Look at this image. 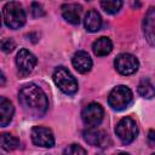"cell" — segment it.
Segmentation results:
<instances>
[{
	"label": "cell",
	"instance_id": "6da1fadb",
	"mask_svg": "<svg viewBox=\"0 0 155 155\" xmlns=\"http://www.w3.org/2000/svg\"><path fill=\"white\" fill-rule=\"evenodd\" d=\"M18 99L23 110L31 116H41L47 111V97L42 88L35 84L23 86L18 93Z\"/></svg>",
	"mask_w": 155,
	"mask_h": 155
},
{
	"label": "cell",
	"instance_id": "7a4b0ae2",
	"mask_svg": "<svg viewBox=\"0 0 155 155\" xmlns=\"http://www.w3.org/2000/svg\"><path fill=\"white\" fill-rule=\"evenodd\" d=\"M25 19V12L19 2L10 1L4 6V21L8 28L18 29L24 25Z\"/></svg>",
	"mask_w": 155,
	"mask_h": 155
},
{
	"label": "cell",
	"instance_id": "3957f363",
	"mask_svg": "<svg viewBox=\"0 0 155 155\" xmlns=\"http://www.w3.org/2000/svg\"><path fill=\"white\" fill-rule=\"evenodd\" d=\"M52 78H53V81L57 85V87L65 94H74L78 92V88H79L78 81L67 68L58 67L53 71Z\"/></svg>",
	"mask_w": 155,
	"mask_h": 155
},
{
	"label": "cell",
	"instance_id": "277c9868",
	"mask_svg": "<svg viewBox=\"0 0 155 155\" xmlns=\"http://www.w3.org/2000/svg\"><path fill=\"white\" fill-rule=\"evenodd\" d=\"M132 99H133L132 91L128 87L120 85L111 90L108 97V103L114 110H124L131 104Z\"/></svg>",
	"mask_w": 155,
	"mask_h": 155
},
{
	"label": "cell",
	"instance_id": "5b68a950",
	"mask_svg": "<svg viewBox=\"0 0 155 155\" xmlns=\"http://www.w3.org/2000/svg\"><path fill=\"white\" fill-rule=\"evenodd\" d=\"M115 133L124 144L132 143L138 134V127L136 121L128 116L121 119L115 127Z\"/></svg>",
	"mask_w": 155,
	"mask_h": 155
},
{
	"label": "cell",
	"instance_id": "8992f818",
	"mask_svg": "<svg viewBox=\"0 0 155 155\" xmlns=\"http://www.w3.org/2000/svg\"><path fill=\"white\" fill-rule=\"evenodd\" d=\"M114 65L116 70L122 75H132L138 70L139 62L136 58V56L131 53H120L115 61Z\"/></svg>",
	"mask_w": 155,
	"mask_h": 155
},
{
	"label": "cell",
	"instance_id": "52a82bcc",
	"mask_svg": "<svg viewBox=\"0 0 155 155\" xmlns=\"http://www.w3.org/2000/svg\"><path fill=\"white\" fill-rule=\"evenodd\" d=\"M103 116L104 110L98 103H90L81 111V119L88 127H96L97 125H99L103 120Z\"/></svg>",
	"mask_w": 155,
	"mask_h": 155
},
{
	"label": "cell",
	"instance_id": "ba28073f",
	"mask_svg": "<svg viewBox=\"0 0 155 155\" xmlns=\"http://www.w3.org/2000/svg\"><path fill=\"white\" fill-rule=\"evenodd\" d=\"M36 62H38L36 57L27 48H21L16 56V64H17L18 71L22 75L30 74L35 68Z\"/></svg>",
	"mask_w": 155,
	"mask_h": 155
},
{
	"label": "cell",
	"instance_id": "9c48e42d",
	"mask_svg": "<svg viewBox=\"0 0 155 155\" xmlns=\"http://www.w3.org/2000/svg\"><path fill=\"white\" fill-rule=\"evenodd\" d=\"M31 140L38 147L52 148L54 145V137L50 128L42 126H35L31 130Z\"/></svg>",
	"mask_w": 155,
	"mask_h": 155
},
{
	"label": "cell",
	"instance_id": "30bf717a",
	"mask_svg": "<svg viewBox=\"0 0 155 155\" xmlns=\"http://www.w3.org/2000/svg\"><path fill=\"white\" fill-rule=\"evenodd\" d=\"M82 136H84V139L88 144L94 145V147L105 148L110 143L108 133L103 130H97L94 127H88L87 130H85L82 132Z\"/></svg>",
	"mask_w": 155,
	"mask_h": 155
},
{
	"label": "cell",
	"instance_id": "8fae6325",
	"mask_svg": "<svg viewBox=\"0 0 155 155\" xmlns=\"http://www.w3.org/2000/svg\"><path fill=\"white\" fill-rule=\"evenodd\" d=\"M71 63H73V67L81 74L88 73L92 68V59H91L90 54L85 51L75 52L71 58Z\"/></svg>",
	"mask_w": 155,
	"mask_h": 155
},
{
	"label": "cell",
	"instance_id": "7c38bea8",
	"mask_svg": "<svg viewBox=\"0 0 155 155\" xmlns=\"http://www.w3.org/2000/svg\"><path fill=\"white\" fill-rule=\"evenodd\" d=\"M62 10V16L63 18L70 23V24H79L80 23V13L82 7L79 4H64L61 7Z\"/></svg>",
	"mask_w": 155,
	"mask_h": 155
},
{
	"label": "cell",
	"instance_id": "4fadbf2b",
	"mask_svg": "<svg viewBox=\"0 0 155 155\" xmlns=\"http://www.w3.org/2000/svg\"><path fill=\"white\" fill-rule=\"evenodd\" d=\"M13 113L15 109L12 103L7 98L0 96V127H5L12 121Z\"/></svg>",
	"mask_w": 155,
	"mask_h": 155
},
{
	"label": "cell",
	"instance_id": "5bb4252c",
	"mask_svg": "<svg viewBox=\"0 0 155 155\" xmlns=\"http://www.w3.org/2000/svg\"><path fill=\"white\" fill-rule=\"evenodd\" d=\"M143 28H144V34H145L148 42L153 46L154 39H155V36H154V28H155V10H154V7H150L149 11L147 12V15L144 17Z\"/></svg>",
	"mask_w": 155,
	"mask_h": 155
},
{
	"label": "cell",
	"instance_id": "9a60e30c",
	"mask_svg": "<svg viewBox=\"0 0 155 155\" xmlns=\"http://www.w3.org/2000/svg\"><path fill=\"white\" fill-rule=\"evenodd\" d=\"M84 23H85L86 30L94 33V31H98L102 27V17L96 10H90L85 16Z\"/></svg>",
	"mask_w": 155,
	"mask_h": 155
},
{
	"label": "cell",
	"instance_id": "2e32d148",
	"mask_svg": "<svg viewBox=\"0 0 155 155\" xmlns=\"http://www.w3.org/2000/svg\"><path fill=\"white\" fill-rule=\"evenodd\" d=\"M92 50H93V52H94L96 56H99V57L107 56V54H109V53L111 52V50H113V42H111V40H110L109 38H107V36H101V38H98V39L93 42Z\"/></svg>",
	"mask_w": 155,
	"mask_h": 155
},
{
	"label": "cell",
	"instance_id": "e0dca14e",
	"mask_svg": "<svg viewBox=\"0 0 155 155\" xmlns=\"http://www.w3.org/2000/svg\"><path fill=\"white\" fill-rule=\"evenodd\" d=\"M19 147V139L11 133H0V148L6 151H12Z\"/></svg>",
	"mask_w": 155,
	"mask_h": 155
},
{
	"label": "cell",
	"instance_id": "ac0fdd59",
	"mask_svg": "<svg viewBox=\"0 0 155 155\" xmlns=\"http://www.w3.org/2000/svg\"><path fill=\"white\" fill-rule=\"evenodd\" d=\"M138 93L147 99H151L154 97V86L149 79H143L138 85Z\"/></svg>",
	"mask_w": 155,
	"mask_h": 155
},
{
	"label": "cell",
	"instance_id": "d6986e66",
	"mask_svg": "<svg viewBox=\"0 0 155 155\" xmlns=\"http://www.w3.org/2000/svg\"><path fill=\"white\" fill-rule=\"evenodd\" d=\"M102 8L108 12V13H116L122 6V1L120 0H107V1H101Z\"/></svg>",
	"mask_w": 155,
	"mask_h": 155
},
{
	"label": "cell",
	"instance_id": "ffe728a7",
	"mask_svg": "<svg viewBox=\"0 0 155 155\" xmlns=\"http://www.w3.org/2000/svg\"><path fill=\"white\" fill-rule=\"evenodd\" d=\"M63 155H87V151L79 144H70L64 149Z\"/></svg>",
	"mask_w": 155,
	"mask_h": 155
},
{
	"label": "cell",
	"instance_id": "44dd1931",
	"mask_svg": "<svg viewBox=\"0 0 155 155\" xmlns=\"http://www.w3.org/2000/svg\"><path fill=\"white\" fill-rule=\"evenodd\" d=\"M15 47H16V44L11 38H5V39H2L0 41V50L6 52V53L12 52Z\"/></svg>",
	"mask_w": 155,
	"mask_h": 155
},
{
	"label": "cell",
	"instance_id": "7402d4cb",
	"mask_svg": "<svg viewBox=\"0 0 155 155\" xmlns=\"http://www.w3.org/2000/svg\"><path fill=\"white\" fill-rule=\"evenodd\" d=\"M30 11H31V15L34 17H41V16L45 15V11H44L42 6L40 4H38V2H33L31 4V10Z\"/></svg>",
	"mask_w": 155,
	"mask_h": 155
},
{
	"label": "cell",
	"instance_id": "603a6c76",
	"mask_svg": "<svg viewBox=\"0 0 155 155\" xmlns=\"http://www.w3.org/2000/svg\"><path fill=\"white\" fill-rule=\"evenodd\" d=\"M5 82H6V79H5V75L0 71V86H4L5 85Z\"/></svg>",
	"mask_w": 155,
	"mask_h": 155
},
{
	"label": "cell",
	"instance_id": "cb8c5ba5",
	"mask_svg": "<svg viewBox=\"0 0 155 155\" xmlns=\"http://www.w3.org/2000/svg\"><path fill=\"white\" fill-rule=\"evenodd\" d=\"M149 139H150V143L154 144V131L153 130L149 132Z\"/></svg>",
	"mask_w": 155,
	"mask_h": 155
},
{
	"label": "cell",
	"instance_id": "d4e9b609",
	"mask_svg": "<svg viewBox=\"0 0 155 155\" xmlns=\"http://www.w3.org/2000/svg\"><path fill=\"white\" fill-rule=\"evenodd\" d=\"M117 155H130L128 153H120V154H117Z\"/></svg>",
	"mask_w": 155,
	"mask_h": 155
},
{
	"label": "cell",
	"instance_id": "484cf974",
	"mask_svg": "<svg viewBox=\"0 0 155 155\" xmlns=\"http://www.w3.org/2000/svg\"><path fill=\"white\" fill-rule=\"evenodd\" d=\"M0 25H1V16H0Z\"/></svg>",
	"mask_w": 155,
	"mask_h": 155
},
{
	"label": "cell",
	"instance_id": "4316f807",
	"mask_svg": "<svg viewBox=\"0 0 155 155\" xmlns=\"http://www.w3.org/2000/svg\"><path fill=\"white\" fill-rule=\"evenodd\" d=\"M150 155H155V154H150Z\"/></svg>",
	"mask_w": 155,
	"mask_h": 155
}]
</instances>
